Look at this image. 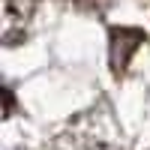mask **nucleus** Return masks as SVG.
Segmentation results:
<instances>
[{"instance_id": "obj_1", "label": "nucleus", "mask_w": 150, "mask_h": 150, "mask_svg": "<svg viewBox=\"0 0 150 150\" xmlns=\"http://www.w3.org/2000/svg\"><path fill=\"white\" fill-rule=\"evenodd\" d=\"M138 42H144V33H141V30L120 27V30L111 33V63H114V69H117V72L126 69L129 54L138 48Z\"/></svg>"}]
</instances>
